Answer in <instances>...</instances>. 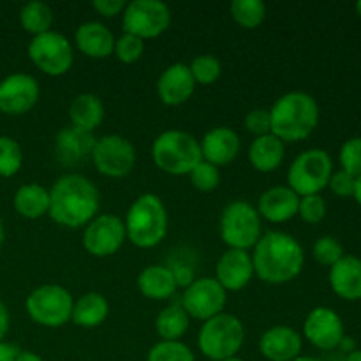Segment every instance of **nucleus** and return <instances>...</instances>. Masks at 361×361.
<instances>
[{
    "instance_id": "nucleus-38",
    "label": "nucleus",
    "mask_w": 361,
    "mask_h": 361,
    "mask_svg": "<svg viewBox=\"0 0 361 361\" xmlns=\"http://www.w3.org/2000/svg\"><path fill=\"white\" fill-rule=\"evenodd\" d=\"M113 53L122 63H134L143 56L145 53V41L136 37L133 34L123 32L118 39H115V49Z\"/></svg>"
},
{
    "instance_id": "nucleus-25",
    "label": "nucleus",
    "mask_w": 361,
    "mask_h": 361,
    "mask_svg": "<svg viewBox=\"0 0 361 361\" xmlns=\"http://www.w3.org/2000/svg\"><path fill=\"white\" fill-rule=\"evenodd\" d=\"M94 133H87L78 127H63L59 134H56L55 147L56 154L62 159L66 164H76V162L85 161L90 157L92 150L95 147Z\"/></svg>"
},
{
    "instance_id": "nucleus-13",
    "label": "nucleus",
    "mask_w": 361,
    "mask_h": 361,
    "mask_svg": "<svg viewBox=\"0 0 361 361\" xmlns=\"http://www.w3.org/2000/svg\"><path fill=\"white\" fill-rule=\"evenodd\" d=\"M226 303H228V291L214 277H201L187 284L180 305L190 319L204 323L224 312Z\"/></svg>"
},
{
    "instance_id": "nucleus-21",
    "label": "nucleus",
    "mask_w": 361,
    "mask_h": 361,
    "mask_svg": "<svg viewBox=\"0 0 361 361\" xmlns=\"http://www.w3.org/2000/svg\"><path fill=\"white\" fill-rule=\"evenodd\" d=\"M200 148L203 161L221 168L236 159L240 152V136L231 127L217 126L204 134L200 141Z\"/></svg>"
},
{
    "instance_id": "nucleus-7",
    "label": "nucleus",
    "mask_w": 361,
    "mask_h": 361,
    "mask_svg": "<svg viewBox=\"0 0 361 361\" xmlns=\"http://www.w3.org/2000/svg\"><path fill=\"white\" fill-rule=\"evenodd\" d=\"M219 231H221V238L228 245V249L249 252L263 236L257 208L247 201H231L222 210Z\"/></svg>"
},
{
    "instance_id": "nucleus-6",
    "label": "nucleus",
    "mask_w": 361,
    "mask_h": 361,
    "mask_svg": "<svg viewBox=\"0 0 361 361\" xmlns=\"http://www.w3.org/2000/svg\"><path fill=\"white\" fill-rule=\"evenodd\" d=\"M245 341V328L236 316L222 312L204 321L197 334V348L204 358L222 361L238 356Z\"/></svg>"
},
{
    "instance_id": "nucleus-37",
    "label": "nucleus",
    "mask_w": 361,
    "mask_h": 361,
    "mask_svg": "<svg viewBox=\"0 0 361 361\" xmlns=\"http://www.w3.org/2000/svg\"><path fill=\"white\" fill-rule=\"evenodd\" d=\"M189 178L194 189L201 190V192H212L221 185V168L207 161H200L196 168L189 173Z\"/></svg>"
},
{
    "instance_id": "nucleus-52",
    "label": "nucleus",
    "mask_w": 361,
    "mask_h": 361,
    "mask_svg": "<svg viewBox=\"0 0 361 361\" xmlns=\"http://www.w3.org/2000/svg\"><path fill=\"white\" fill-rule=\"evenodd\" d=\"M356 14L361 18V0L360 2H356Z\"/></svg>"
},
{
    "instance_id": "nucleus-47",
    "label": "nucleus",
    "mask_w": 361,
    "mask_h": 361,
    "mask_svg": "<svg viewBox=\"0 0 361 361\" xmlns=\"http://www.w3.org/2000/svg\"><path fill=\"white\" fill-rule=\"evenodd\" d=\"M16 361H44V360L32 351H20L16 356Z\"/></svg>"
},
{
    "instance_id": "nucleus-12",
    "label": "nucleus",
    "mask_w": 361,
    "mask_h": 361,
    "mask_svg": "<svg viewBox=\"0 0 361 361\" xmlns=\"http://www.w3.org/2000/svg\"><path fill=\"white\" fill-rule=\"evenodd\" d=\"M90 159L101 175L122 178L133 171L136 164V150L127 137L120 134H106L95 141Z\"/></svg>"
},
{
    "instance_id": "nucleus-50",
    "label": "nucleus",
    "mask_w": 361,
    "mask_h": 361,
    "mask_svg": "<svg viewBox=\"0 0 361 361\" xmlns=\"http://www.w3.org/2000/svg\"><path fill=\"white\" fill-rule=\"evenodd\" d=\"M4 240H6V229H4V222L2 219H0V250H2Z\"/></svg>"
},
{
    "instance_id": "nucleus-5",
    "label": "nucleus",
    "mask_w": 361,
    "mask_h": 361,
    "mask_svg": "<svg viewBox=\"0 0 361 361\" xmlns=\"http://www.w3.org/2000/svg\"><path fill=\"white\" fill-rule=\"evenodd\" d=\"M152 159L161 171L168 175H189L201 159L200 141L192 134L169 129L159 134L152 143Z\"/></svg>"
},
{
    "instance_id": "nucleus-14",
    "label": "nucleus",
    "mask_w": 361,
    "mask_h": 361,
    "mask_svg": "<svg viewBox=\"0 0 361 361\" xmlns=\"http://www.w3.org/2000/svg\"><path fill=\"white\" fill-rule=\"evenodd\" d=\"M126 240V226L118 215L101 214L83 229V247L94 257L113 256L122 249Z\"/></svg>"
},
{
    "instance_id": "nucleus-35",
    "label": "nucleus",
    "mask_w": 361,
    "mask_h": 361,
    "mask_svg": "<svg viewBox=\"0 0 361 361\" xmlns=\"http://www.w3.org/2000/svg\"><path fill=\"white\" fill-rule=\"evenodd\" d=\"M189 69L196 85H212L221 78L222 63L214 55H197L189 63Z\"/></svg>"
},
{
    "instance_id": "nucleus-15",
    "label": "nucleus",
    "mask_w": 361,
    "mask_h": 361,
    "mask_svg": "<svg viewBox=\"0 0 361 361\" xmlns=\"http://www.w3.org/2000/svg\"><path fill=\"white\" fill-rule=\"evenodd\" d=\"M41 95L37 80L27 73H13L0 81V111L20 116L35 108Z\"/></svg>"
},
{
    "instance_id": "nucleus-4",
    "label": "nucleus",
    "mask_w": 361,
    "mask_h": 361,
    "mask_svg": "<svg viewBox=\"0 0 361 361\" xmlns=\"http://www.w3.org/2000/svg\"><path fill=\"white\" fill-rule=\"evenodd\" d=\"M126 236L137 249H154L168 235V210L161 197L145 192L127 210Z\"/></svg>"
},
{
    "instance_id": "nucleus-41",
    "label": "nucleus",
    "mask_w": 361,
    "mask_h": 361,
    "mask_svg": "<svg viewBox=\"0 0 361 361\" xmlns=\"http://www.w3.org/2000/svg\"><path fill=\"white\" fill-rule=\"evenodd\" d=\"M243 126H245V129L249 130V133H252L256 137L264 136V134H271L270 109H264V108L250 109V111L245 115Z\"/></svg>"
},
{
    "instance_id": "nucleus-9",
    "label": "nucleus",
    "mask_w": 361,
    "mask_h": 361,
    "mask_svg": "<svg viewBox=\"0 0 361 361\" xmlns=\"http://www.w3.org/2000/svg\"><path fill=\"white\" fill-rule=\"evenodd\" d=\"M74 300L63 286L42 284L25 300V310L35 324L44 328H60L71 321Z\"/></svg>"
},
{
    "instance_id": "nucleus-10",
    "label": "nucleus",
    "mask_w": 361,
    "mask_h": 361,
    "mask_svg": "<svg viewBox=\"0 0 361 361\" xmlns=\"http://www.w3.org/2000/svg\"><path fill=\"white\" fill-rule=\"evenodd\" d=\"M27 51L32 63L41 73L53 78L69 73L74 62L73 44L66 35L55 30L32 37Z\"/></svg>"
},
{
    "instance_id": "nucleus-32",
    "label": "nucleus",
    "mask_w": 361,
    "mask_h": 361,
    "mask_svg": "<svg viewBox=\"0 0 361 361\" xmlns=\"http://www.w3.org/2000/svg\"><path fill=\"white\" fill-rule=\"evenodd\" d=\"M231 18L243 28H257L267 18V6L261 0H233Z\"/></svg>"
},
{
    "instance_id": "nucleus-2",
    "label": "nucleus",
    "mask_w": 361,
    "mask_h": 361,
    "mask_svg": "<svg viewBox=\"0 0 361 361\" xmlns=\"http://www.w3.org/2000/svg\"><path fill=\"white\" fill-rule=\"evenodd\" d=\"M254 275L267 284L281 286L295 281L305 264V252L298 240L286 231L264 233L252 249Z\"/></svg>"
},
{
    "instance_id": "nucleus-29",
    "label": "nucleus",
    "mask_w": 361,
    "mask_h": 361,
    "mask_svg": "<svg viewBox=\"0 0 361 361\" xmlns=\"http://www.w3.org/2000/svg\"><path fill=\"white\" fill-rule=\"evenodd\" d=\"M13 207L18 215L30 221L44 217L49 212V190L35 182L25 183L14 192Z\"/></svg>"
},
{
    "instance_id": "nucleus-39",
    "label": "nucleus",
    "mask_w": 361,
    "mask_h": 361,
    "mask_svg": "<svg viewBox=\"0 0 361 361\" xmlns=\"http://www.w3.org/2000/svg\"><path fill=\"white\" fill-rule=\"evenodd\" d=\"M338 161H341V169L353 175L355 178L361 176V136L349 137L344 141L338 152Z\"/></svg>"
},
{
    "instance_id": "nucleus-53",
    "label": "nucleus",
    "mask_w": 361,
    "mask_h": 361,
    "mask_svg": "<svg viewBox=\"0 0 361 361\" xmlns=\"http://www.w3.org/2000/svg\"><path fill=\"white\" fill-rule=\"evenodd\" d=\"M222 361H245V360H243V358H240V356H233V358L222 360Z\"/></svg>"
},
{
    "instance_id": "nucleus-48",
    "label": "nucleus",
    "mask_w": 361,
    "mask_h": 361,
    "mask_svg": "<svg viewBox=\"0 0 361 361\" xmlns=\"http://www.w3.org/2000/svg\"><path fill=\"white\" fill-rule=\"evenodd\" d=\"M353 197L356 200V203L361 207V176L356 178V185H355V194H353Z\"/></svg>"
},
{
    "instance_id": "nucleus-36",
    "label": "nucleus",
    "mask_w": 361,
    "mask_h": 361,
    "mask_svg": "<svg viewBox=\"0 0 361 361\" xmlns=\"http://www.w3.org/2000/svg\"><path fill=\"white\" fill-rule=\"evenodd\" d=\"M312 256L319 264L331 268L337 261H341L342 257L345 256V252L342 243L338 242L335 236L324 235L319 236V238L316 240V243H314Z\"/></svg>"
},
{
    "instance_id": "nucleus-16",
    "label": "nucleus",
    "mask_w": 361,
    "mask_h": 361,
    "mask_svg": "<svg viewBox=\"0 0 361 361\" xmlns=\"http://www.w3.org/2000/svg\"><path fill=\"white\" fill-rule=\"evenodd\" d=\"M303 337L316 349L335 351L345 337L344 321L330 307H316L305 317Z\"/></svg>"
},
{
    "instance_id": "nucleus-26",
    "label": "nucleus",
    "mask_w": 361,
    "mask_h": 361,
    "mask_svg": "<svg viewBox=\"0 0 361 361\" xmlns=\"http://www.w3.org/2000/svg\"><path fill=\"white\" fill-rule=\"evenodd\" d=\"M286 155L284 141L274 134L254 137L249 147V162L259 173H271L279 169Z\"/></svg>"
},
{
    "instance_id": "nucleus-49",
    "label": "nucleus",
    "mask_w": 361,
    "mask_h": 361,
    "mask_svg": "<svg viewBox=\"0 0 361 361\" xmlns=\"http://www.w3.org/2000/svg\"><path fill=\"white\" fill-rule=\"evenodd\" d=\"M345 361H361V349H356V351L349 353V355L345 356Z\"/></svg>"
},
{
    "instance_id": "nucleus-19",
    "label": "nucleus",
    "mask_w": 361,
    "mask_h": 361,
    "mask_svg": "<svg viewBox=\"0 0 361 361\" xmlns=\"http://www.w3.org/2000/svg\"><path fill=\"white\" fill-rule=\"evenodd\" d=\"M194 90H196V81L187 63H171L162 71L157 80V95L166 106L183 104L192 97Z\"/></svg>"
},
{
    "instance_id": "nucleus-30",
    "label": "nucleus",
    "mask_w": 361,
    "mask_h": 361,
    "mask_svg": "<svg viewBox=\"0 0 361 361\" xmlns=\"http://www.w3.org/2000/svg\"><path fill=\"white\" fill-rule=\"evenodd\" d=\"M190 324V317L183 310L182 305H168L159 312L155 319V331L161 341H180L187 334Z\"/></svg>"
},
{
    "instance_id": "nucleus-31",
    "label": "nucleus",
    "mask_w": 361,
    "mask_h": 361,
    "mask_svg": "<svg viewBox=\"0 0 361 361\" xmlns=\"http://www.w3.org/2000/svg\"><path fill=\"white\" fill-rule=\"evenodd\" d=\"M53 20H55L53 9L42 0H32V2H27L20 9L21 28L32 34V37L51 30Z\"/></svg>"
},
{
    "instance_id": "nucleus-27",
    "label": "nucleus",
    "mask_w": 361,
    "mask_h": 361,
    "mask_svg": "<svg viewBox=\"0 0 361 361\" xmlns=\"http://www.w3.org/2000/svg\"><path fill=\"white\" fill-rule=\"evenodd\" d=\"M71 126L87 133H94L104 120V104L95 94L85 92L76 95L69 104Z\"/></svg>"
},
{
    "instance_id": "nucleus-8",
    "label": "nucleus",
    "mask_w": 361,
    "mask_h": 361,
    "mask_svg": "<svg viewBox=\"0 0 361 361\" xmlns=\"http://www.w3.org/2000/svg\"><path fill=\"white\" fill-rule=\"evenodd\" d=\"M334 173L330 154L321 148H310L295 157L288 169V187L300 197L321 194L326 189Z\"/></svg>"
},
{
    "instance_id": "nucleus-3",
    "label": "nucleus",
    "mask_w": 361,
    "mask_h": 361,
    "mask_svg": "<svg viewBox=\"0 0 361 361\" xmlns=\"http://www.w3.org/2000/svg\"><path fill=\"white\" fill-rule=\"evenodd\" d=\"M319 104L307 92H288L270 108L271 134L284 143L307 140L319 123Z\"/></svg>"
},
{
    "instance_id": "nucleus-43",
    "label": "nucleus",
    "mask_w": 361,
    "mask_h": 361,
    "mask_svg": "<svg viewBox=\"0 0 361 361\" xmlns=\"http://www.w3.org/2000/svg\"><path fill=\"white\" fill-rule=\"evenodd\" d=\"M126 6V0H94L92 2V7L104 18H115L116 14L123 13Z\"/></svg>"
},
{
    "instance_id": "nucleus-17",
    "label": "nucleus",
    "mask_w": 361,
    "mask_h": 361,
    "mask_svg": "<svg viewBox=\"0 0 361 361\" xmlns=\"http://www.w3.org/2000/svg\"><path fill=\"white\" fill-rule=\"evenodd\" d=\"M254 277L252 256L247 250L228 249L215 264V281L226 291H242Z\"/></svg>"
},
{
    "instance_id": "nucleus-51",
    "label": "nucleus",
    "mask_w": 361,
    "mask_h": 361,
    "mask_svg": "<svg viewBox=\"0 0 361 361\" xmlns=\"http://www.w3.org/2000/svg\"><path fill=\"white\" fill-rule=\"evenodd\" d=\"M293 361H323V360H319V358H314V356H298V358L296 360H293Z\"/></svg>"
},
{
    "instance_id": "nucleus-40",
    "label": "nucleus",
    "mask_w": 361,
    "mask_h": 361,
    "mask_svg": "<svg viewBox=\"0 0 361 361\" xmlns=\"http://www.w3.org/2000/svg\"><path fill=\"white\" fill-rule=\"evenodd\" d=\"M326 201L321 194H312V196L300 197L298 215L307 224H319L326 217Z\"/></svg>"
},
{
    "instance_id": "nucleus-45",
    "label": "nucleus",
    "mask_w": 361,
    "mask_h": 361,
    "mask_svg": "<svg viewBox=\"0 0 361 361\" xmlns=\"http://www.w3.org/2000/svg\"><path fill=\"white\" fill-rule=\"evenodd\" d=\"M18 353L20 349L14 344H9V342H0V361H16Z\"/></svg>"
},
{
    "instance_id": "nucleus-33",
    "label": "nucleus",
    "mask_w": 361,
    "mask_h": 361,
    "mask_svg": "<svg viewBox=\"0 0 361 361\" xmlns=\"http://www.w3.org/2000/svg\"><path fill=\"white\" fill-rule=\"evenodd\" d=\"M23 166L21 145L11 136H0V176L11 178Z\"/></svg>"
},
{
    "instance_id": "nucleus-34",
    "label": "nucleus",
    "mask_w": 361,
    "mask_h": 361,
    "mask_svg": "<svg viewBox=\"0 0 361 361\" xmlns=\"http://www.w3.org/2000/svg\"><path fill=\"white\" fill-rule=\"evenodd\" d=\"M147 361H196L192 349L182 341H161L150 348Z\"/></svg>"
},
{
    "instance_id": "nucleus-1",
    "label": "nucleus",
    "mask_w": 361,
    "mask_h": 361,
    "mask_svg": "<svg viewBox=\"0 0 361 361\" xmlns=\"http://www.w3.org/2000/svg\"><path fill=\"white\" fill-rule=\"evenodd\" d=\"M49 190L48 215L62 228H85L97 217L101 197L97 187L87 176L67 173L60 176Z\"/></svg>"
},
{
    "instance_id": "nucleus-20",
    "label": "nucleus",
    "mask_w": 361,
    "mask_h": 361,
    "mask_svg": "<svg viewBox=\"0 0 361 361\" xmlns=\"http://www.w3.org/2000/svg\"><path fill=\"white\" fill-rule=\"evenodd\" d=\"M300 196L288 185H275L264 190L257 201V214L261 219L274 224L291 221L298 215Z\"/></svg>"
},
{
    "instance_id": "nucleus-22",
    "label": "nucleus",
    "mask_w": 361,
    "mask_h": 361,
    "mask_svg": "<svg viewBox=\"0 0 361 361\" xmlns=\"http://www.w3.org/2000/svg\"><path fill=\"white\" fill-rule=\"evenodd\" d=\"M330 288L338 298L345 302L361 300V259L351 254H345L341 261L330 268Z\"/></svg>"
},
{
    "instance_id": "nucleus-24",
    "label": "nucleus",
    "mask_w": 361,
    "mask_h": 361,
    "mask_svg": "<svg viewBox=\"0 0 361 361\" xmlns=\"http://www.w3.org/2000/svg\"><path fill=\"white\" fill-rule=\"evenodd\" d=\"M178 288L176 274L164 264H150L137 275V289L141 295L154 302H164L171 298Z\"/></svg>"
},
{
    "instance_id": "nucleus-23",
    "label": "nucleus",
    "mask_w": 361,
    "mask_h": 361,
    "mask_svg": "<svg viewBox=\"0 0 361 361\" xmlns=\"http://www.w3.org/2000/svg\"><path fill=\"white\" fill-rule=\"evenodd\" d=\"M76 48L90 59H106L115 49V35L101 21H85L74 34Z\"/></svg>"
},
{
    "instance_id": "nucleus-42",
    "label": "nucleus",
    "mask_w": 361,
    "mask_h": 361,
    "mask_svg": "<svg viewBox=\"0 0 361 361\" xmlns=\"http://www.w3.org/2000/svg\"><path fill=\"white\" fill-rule=\"evenodd\" d=\"M355 185L356 178L353 175H349V173H345L344 169H338V171L331 173V178L328 182V187H330L331 192L338 197H353Z\"/></svg>"
},
{
    "instance_id": "nucleus-46",
    "label": "nucleus",
    "mask_w": 361,
    "mask_h": 361,
    "mask_svg": "<svg viewBox=\"0 0 361 361\" xmlns=\"http://www.w3.org/2000/svg\"><path fill=\"white\" fill-rule=\"evenodd\" d=\"M337 349H338V351L345 353V356H348L349 353L356 351V349H358V348H356V342L353 341L351 337H348V335H345V337L342 338V342H341V344H338V348H337Z\"/></svg>"
},
{
    "instance_id": "nucleus-28",
    "label": "nucleus",
    "mask_w": 361,
    "mask_h": 361,
    "mask_svg": "<svg viewBox=\"0 0 361 361\" xmlns=\"http://www.w3.org/2000/svg\"><path fill=\"white\" fill-rule=\"evenodd\" d=\"M109 316V303L106 296L101 293H85L81 298H78L73 305V314L71 321L80 328H97L108 319Z\"/></svg>"
},
{
    "instance_id": "nucleus-11",
    "label": "nucleus",
    "mask_w": 361,
    "mask_h": 361,
    "mask_svg": "<svg viewBox=\"0 0 361 361\" xmlns=\"http://www.w3.org/2000/svg\"><path fill=\"white\" fill-rule=\"evenodd\" d=\"M171 23V9L162 0H133L122 14L126 34L140 39H155L164 34Z\"/></svg>"
},
{
    "instance_id": "nucleus-18",
    "label": "nucleus",
    "mask_w": 361,
    "mask_h": 361,
    "mask_svg": "<svg viewBox=\"0 0 361 361\" xmlns=\"http://www.w3.org/2000/svg\"><path fill=\"white\" fill-rule=\"evenodd\" d=\"M303 337L291 326L277 324L261 335L259 353L268 361H293L302 356Z\"/></svg>"
},
{
    "instance_id": "nucleus-44",
    "label": "nucleus",
    "mask_w": 361,
    "mask_h": 361,
    "mask_svg": "<svg viewBox=\"0 0 361 361\" xmlns=\"http://www.w3.org/2000/svg\"><path fill=\"white\" fill-rule=\"evenodd\" d=\"M9 326H11L9 310H7L6 303L0 300V342H4V338H6L7 331H9Z\"/></svg>"
}]
</instances>
